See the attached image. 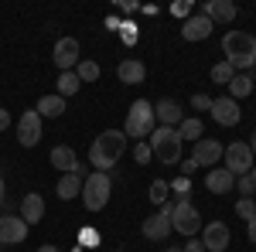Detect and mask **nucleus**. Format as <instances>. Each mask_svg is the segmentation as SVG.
<instances>
[{
  "instance_id": "393cba45",
  "label": "nucleus",
  "mask_w": 256,
  "mask_h": 252,
  "mask_svg": "<svg viewBox=\"0 0 256 252\" xmlns=\"http://www.w3.org/2000/svg\"><path fill=\"white\" fill-rule=\"evenodd\" d=\"M202 133H205V126H202V119L198 116H184L181 123H178V136H181V143L184 140H202Z\"/></svg>"
},
{
  "instance_id": "7ed1b4c3",
  "label": "nucleus",
  "mask_w": 256,
  "mask_h": 252,
  "mask_svg": "<svg viewBox=\"0 0 256 252\" xmlns=\"http://www.w3.org/2000/svg\"><path fill=\"white\" fill-rule=\"evenodd\" d=\"M147 147H150L154 160H160V164H178L181 160V136L171 126H154V133L147 136Z\"/></svg>"
},
{
  "instance_id": "37998d69",
  "label": "nucleus",
  "mask_w": 256,
  "mask_h": 252,
  "mask_svg": "<svg viewBox=\"0 0 256 252\" xmlns=\"http://www.w3.org/2000/svg\"><path fill=\"white\" fill-rule=\"evenodd\" d=\"M250 150H253V157H256V133L250 136Z\"/></svg>"
},
{
  "instance_id": "f3484780",
  "label": "nucleus",
  "mask_w": 256,
  "mask_h": 252,
  "mask_svg": "<svg viewBox=\"0 0 256 252\" xmlns=\"http://www.w3.org/2000/svg\"><path fill=\"white\" fill-rule=\"evenodd\" d=\"M154 119H158L160 126H171V130H178V123L184 119V109L178 106L174 99H160L158 106H154Z\"/></svg>"
},
{
  "instance_id": "c9c22d12",
  "label": "nucleus",
  "mask_w": 256,
  "mask_h": 252,
  "mask_svg": "<svg viewBox=\"0 0 256 252\" xmlns=\"http://www.w3.org/2000/svg\"><path fill=\"white\" fill-rule=\"evenodd\" d=\"M192 109H212V99L205 92H198V96H192Z\"/></svg>"
},
{
  "instance_id": "6ab92c4d",
  "label": "nucleus",
  "mask_w": 256,
  "mask_h": 252,
  "mask_svg": "<svg viewBox=\"0 0 256 252\" xmlns=\"http://www.w3.org/2000/svg\"><path fill=\"white\" fill-rule=\"evenodd\" d=\"M205 188H208L212 194H226V191L236 188V177L229 174L226 167H212V171L205 174Z\"/></svg>"
},
{
  "instance_id": "58836bf2",
  "label": "nucleus",
  "mask_w": 256,
  "mask_h": 252,
  "mask_svg": "<svg viewBox=\"0 0 256 252\" xmlns=\"http://www.w3.org/2000/svg\"><path fill=\"white\" fill-rule=\"evenodd\" d=\"M7 126H10V113H7V109H4V106H0V133H4V130H7Z\"/></svg>"
},
{
  "instance_id": "0eeeda50",
  "label": "nucleus",
  "mask_w": 256,
  "mask_h": 252,
  "mask_svg": "<svg viewBox=\"0 0 256 252\" xmlns=\"http://www.w3.org/2000/svg\"><path fill=\"white\" fill-rule=\"evenodd\" d=\"M171 229L184 239H195V232H202V215L192 201H174L171 208Z\"/></svg>"
},
{
  "instance_id": "49530a36",
  "label": "nucleus",
  "mask_w": 256,
  "mask_h": 252,
  "mask_svg": "<svg viewBox=\"0 0 256 252\" xmlns=\"http://www.w3.org/2000/svg\"><path fill=\"white\" fill-rule=\"evenodd\" d=\"M250 177H253V184H256V164H253V171H250Z\"/></svg>"
},
{
  "instance_id": "ea45409f",
  "label": "nucleus",
  "mask_w": 256,
  "mask_h": 252,
  "mask_svg": "<svg viewBox=\"0 0 256 252\" xmlns=\"http://www.w3.org/2000/svg\"><path fill=\"white\" fill-rule=\"evenodd\" d=\"M120 10H123V14H134V10H137V3H134V0H126V3H120Z\"/></svg>"
},
{
  "instance_id": "c03bdc74",
  "label": "nucleus",
  "mask_w": 256,
  "mask_h": 252,
  "mask_svg": "<svg viewBox=\"0 0 256 252\" xmlns=\"http://www.w3.org/2000/svg\"><path fill=\"white\" fill-rule=\"evenodd\" d=\"M164 252H184V249H181V246H168Z\"/></svg>"
},
{
  "instance_id": "e433bc0d",
  "label": "nucleus",
  "mask_w": 256,
  "mask_h": 252,
  "mask_svg": "<svg viewBox=\"0 0 256 252\" xmlns=\"http://www.w3.org/2000/svg\"><path fill=\"white\" fill-rule=\"evenodd\" d=\"M181 249H184V252H205V246H202V239H188Z\"/></svg>"
},
{
  "instance_id": "a878e982",
  "label": "nucleus",
  "mask_w": 256,
  "mask_h": 252,
  "mask_svg": "<svg viewBox=\"0 0 256 252\" xmlns=\"http://www.w3.org/2000/svg\"><path fill=\"white\" fill-rule=\"evenodd\" d=\"M232 78H236V68H232V65H229L226 58L212 65V82H216V85H229Z\"/></svg>"
},
{
  "instance_id": "79ce46f5",
  "label": "nucleus",
  "mask_w": 256,
  "mask_h": 252,
  "mask_svg": "<svg viewBox=\"0 0 256 252\" xmlns=\"http://www.w3.org/2000/svg\"><path fill=\"white\" fill-rule=\"evenodd\" d=\"M38 252H62V249H58V246H41Z\"/></svg>"
},
{
  "instance_id": "2f4dec72",
  "label": "nucleus",
  "mask_w": 256,
  "mask_h": 252,
  "mask_svg": "<svg viewBox=\"0 0 256 252\" xmlns=\"http://www.w3.org/2000/svg\"><path fill=\"white\" fill-rule=\"evenodd\" d=\"M236 191H242V198H253V194H256L253 177H250V174H246V177H236Z\"/></svg>"
},
{
  "instance_id": "a19ab883",
  "label": "nucleus",
  "mask_w": 256,
  "mask_h": 252,
  "mask_svg": "<svg viewBox=\"0 0 256 252\" xmlns=\"http://www.w3.org/2000/svg\"><path fill=\"white\" fill-rule=\"evenodd\" d=\"M192 171H195V160H184V164H181V174L188 177V174H192Z\"/></svg>"
},
{
  "instance_id": "b1692460",
  "label": "nucleus",
  "mask_w": 256,
  "mask_h": 252,
  "mask_svg": "<svg viewBox=\"0 0 256 252\" xmlns=\"http://www.w3.org/2000/svg\"><path fill=\"white\" fill-rule=\"evenodd\" d=\"M58 198L62 201H72V198H79L82 194V174H62V181H58Z\"/></svg>"
},
{
  "instance_id": "5701e85b",
  "label": "nucleus",
  "mask_w": 256,
  "mask_h": 252,
  "mask_svg": "<svg viewBox=\"0 0 256 252\" xmlns=\"http://www.w3.org/2000/svg\"><path fill=\"white\" fill-rule=\"evenodd\" d=\"M226 89H229V99H236V102H239V99H246L256 89V78H250V72H236V78H232Z\"/></svg>"
},
{
  "instance_id": "f03ea898",
  "label": "nucleus",
  "mask_w": 256,
  "mask_h": 252,
  "mask_svg": "<svg viewBox=\"0 0 256 252\" xmlns=\"http://www.w3.org/2000/svg\"><path fill=\"white\" fill-rule=\"evenodd\" d=\"M222 55L236 72H250L256 65V38L246 31H229L222 38Z\"/></svg>"
},
{
  "instance_id": "dca6fc26",
  "label": "nucleus",
  "mask_w": 256,
  "mask_h": 252,
  "mask_svg": "<svg viewBox=\"0 0 256 252\" xmlns=\"http://www.w3.org/2000/svg\"><path fill=\"white\" fill-rule=\"evenodd\" d=\"M212 27H216V24L205 17V14H192V17L181 24V38L184 41H205L212 34Z\"/></svg>"
},
{
  "instance_id": "6e6552de",
  "label": "nucleus",
  "mask_w": 256,
  "mask_h": 252,
  "mask_svg": "<svg viewBox=\"0 0 256 252\" xmlns=\"http://www.w3.org/2000/svg\"><path fill=\"white\" fill-rule=\"evenodd\" d=\"M171 208H174V205L168 201V205H164V208H160L158 215L144 218V225H140V232H144V239H150V242H164L168 235L174 232V229H171Z\"/></svg>"
},
{
  "instance_id": "c85d7f7f",
  "label": "nucleus",
  "mask_w": 256,
  "mask_h": 252,
  "mask_svg": "<svg viewBox=\"0 0 256 252\" xmlns=\"http://www.w3.org/2000/svg\"><path fill=\"white\" fill-rule=\"evenodd\" d=\"M168 194H171V184L168 181H154L150 184V201L154 205H168Z\"/></svg>"
},
{
  "instance_id": "20e7f679",
  "label": "nucleus",
  "mask_w": 256,
  "mask_h": 252,
  "mask_svg": "<svg viewBox=\"0 0 256 252\" xmlns=\"http://www.w3.org/2000/svg\"><path fill=\"white\" fill-rule=\"evenodd\" d=\"M110 194H113V181L110 174H89L82 181V205L89 208V212H102L106 205H110Z\"/></svg>"
},
{
  "instance_id": "f8f14e48",
  "label": "nucleus",
  "mask_w": 256,
  "mask_h": 252,
  "mask_svg": "<svg viewBox=\"0 0 256 252\" xmlns=\"http://www.w3.org/2000/svg\"><path fill=\"white\" fill-rule=\"evenodd\" d=\"M229 225H222V222H208V225H202V246L205 252H226L229 249Z\"/></svg>"
},
{
  "instance_id": "1a4fd4ad",
  "label": "nucleus",
  "mask_w": 256,
  "mask_h": 252,
  "mask_svg": "<svg viewBox=\"0 0 256 252\" xmlns=\"http://www.w3.org/2000/svg\"><path fill=\"white\" fill-rule=\"evenodd\" d=\"M52 58H55V68H58V72H76V65L82 61L79 41H76V38H58V41H55Z\"/></svg>"
},
{
  "instance_id": "4be33fe9",
  "label": "nucleus",
  "mask_w": 256,
  "mask_h": 252,
  "mask_svg": "<svg viewBox=\"0 0 256 252\" xmlns=\"http://www.w3.org/2000/svg\"><path fill=\"white\" fill-rule=\"evenodd\" d=\"M34 113H38L41 119L48 116V119H58L62 113H65V99L55 92V96H41L38 99V106H34Z\"/></svg>"
},
{
  "instance_id": "9d476101",
  "label": "nucleus",
  "mask_w": 256,
  "mask_h": 252,
  "mask_svg": "<svg viewBox=\"0 0 256 252\" xmlns=\"http://www.w3.org/2000/svg\"><path fill=\"white\" fill-rule=\"evenodd\" d=\"M222 143L212 140V136H202L195 147H192V160H195V167H216L218 160H222Z\"/></svg>"
},
{
  "instance_id": "39448f33",
  "label": "nucleus",
  "mask_w": 256,
  "mask_h": 252,
  "mask_svg": "<svg viewBox=\"0 0 256 252\" xmlns=\"http://www.w3.org/2000/svg\"><path fill=\"white\" fill-rule=\"evenodd\" d=\"M154 102H147V99H137L134 106H130V113H126V126H123V133L126 136H150L154 133Z\"/></svg>"
},
{
  "instance_id": "cd10ccee",
  "label": "nucleus",
  "mask_w": 256,
  "mask_h": 252,
  "mask_svg": "<svg viewBox=\"0 0 256 252\" xmlns=\"http://www.w3.org/2000/svg\"><path fill=\"white\" fill-rule=\"evenodd\" d=\"M76 75H79V82H96L99 78V65L96 61H79V65H76Z\"/></svg>"
},
{
  "instance_id": "a18cd8bd",
  "label": "nucleus",
  "mask_w": 256,
  "mask_h": 252,
  "mask_svg": "<svg viewBox=\"0 0 256 252\" xmlns=\"http://www.w3.org/2000/svg\"><path fill=\"white\" fill-rule=\"evenodd\" d=\"M4 194H7V188H4V177H0V201H4Z\"/></svg>"
},
{
  "instance_id": "72a5a7b5",
  "label": "nucleus",
  "mask_w": 256,
  "mask_h": 252,
  "mask_svg": "<svg viewBox=\"0 0 256 252\" xmlns=\"http://www.w3.org/2000/svg\"><path fill=\"white\" fill-rule=\"evenodd\" d=\"M171 14H174V17H192V3H188V0H178V3H171Z\"/></svg>"
},
{
  "instance_id": "7c9ffc66",
  "label": "nucleus",
  "mask_w": 256,
  "mask_h": 252,
  "mask_svg": "<svg viewBox=\"0 0 256 252\" xmlns=\"http://www.w3.org/2000/svg\"><path fill=\"white\" fill-rule=\"evenodd\" d=\"M188 188H192V184H188V177H178L174 184H171V191H174L178 201H192V198H188Z\"/></svg>"
},
{
  "instance_id": "a211bd4d",
  "label": "nucleus",
  "mask_w": 256,
  "mask_h": 252,
  "mask_svg": "<svg viewBox=\"0 0 256 252\" xmlns=\"http://www.w3.org/2000/svg\"><path fill=\"white\" fill-rule=\"evenodd\" d=\"M20 218L28 222V229H31V225H38L41 218H44V198L34 194V191H28L24 198H20Z\"/></svg>"
},
{
  "instance_id": "2eb2a0df",
  "label": "nucleus",
  "mask_w": 256,
  "mask_h": 252,
  "mask_svg": "<svg viewBox=\"0 0 256 252\" xmlns=\"http://www.w3.org/2000/svg\"><path fill=\"white\" fill-rule=\"evenodd\" d=\"M202 14L212 20V24H229V20H236V3L232 0H205V7H202Z\"/></svg>"
},
{
  "instance_id": "c756f323",
  "label": "nucleus",
  "mask_w": 256,
  "mask_h": 252,
  "mask_svg": "<svg viewBox=\"0 0 256 252\" xmlns=\"http://www.w3.org/2000/svg\"><path fill=\"white\" fill-rule=\"evenodd\" d=\"M236 215L242 218V222H250V218H256V205H253V198H242L236 205Z\"/></svg>"
},
{
  "instance_id": "bb28decb",
  "label": "nucleus",
  "mask_w": 256,
  "mask_h": 252,
  "mask_svg": "<svg viewBox=\"0 0 256 252\" xmlns=\"http://www.w3.org/2000/svg\"><path fill=\"white\" fill-rule=\"evenodd\" d=\"M79 75H76V72H62L58 75V96L62 99H68V96H76V92H79Z\"/></svg>"
},
{
  "instance_id": "f704fd0d",
  "label": "nucleus",
  "mask_w": 256,
  "mask_h": 252,
  "mask_svg": "<svg viewBox=\"0 0 256 252\" xmlns=\"http://www.w3.org/2000/svg\"><path fill=\"white\" fill-rule=\"evenodd\" d=\"M120 31H123V41H126V44H134V41H137V24L123 20V24H120Z\"/></svg>"
},
{
  "instance_id": "f257e3e1",
  "label": "nucleus",
  "mask_w": 256,
  "mask_h": 252,
  "mask_svg": "<svg viewBox=\"0 0 256 252\" xmlns=\"http://www.w3.org/2000/svg\"><path fill=\"white\" fill-rule=\"evenodd\" d=\"M126 150V133L123 130H106V133H99L92 140V147H89V164L96 167L99 174H106V171H113V164H116L120 157Z\"/></svg>"
},
{
  "instance_id": "4468645a",
  "label": "nucleus",
  "mask_w": 256,
  "mask_h": 252,
  "mask_svg": "<svg viewBox=\"0 0 256 252\" xmlns=\"http://www.w3.org/2000/svg\"><path fill=\"white\" fill-rule=\"evenodd\" d=\"M208 113H212V119H216L218 126H236L239 116H242V113H239V102L229 99V96L212 99V109H208Z\"/></svg>"
},
{
  "instance_id": "ddd939ff",
  "label": "nucleus",
  "mask_w": 256,
  "mask_h": 252,
  "mask_svg": "<svg viewBox=\"0 0 256 252\" xmlns=\"http://www.w3.org/2000/svg\"><path fill=\"white\" fill-rule=\"evenodd\" d=\"M18 143L20 147H38L41 143V116L34 109H28V113L18 119Z\"/></svg>"
},
{
  "instance_id": "de8ad7c7",
  "label": "nucleus",
  "mask_w": 256,
  "mask_h": 252,
  "mask_svg": "<svg viewBox=\"0 0 256 252\" xmlns=\"http://www.w3.org/2000/svg\"><path fill=\"white\" fill-rule=\"evenodd\" d=\"M253 205H256V194H253Z\"/></svg>"
},
{
  "instance_id": "aec40b11",
  "label": "nucleus",
  "mask_w": 256,
  "mask_h": 252,
  "mask_svg": "<svg viewBox=\"0 0 256 252\" xmlns=\"http://www.w3.org/2000/svg\"><path fill=\"white\" fill-rule=\"evenodd\" d=\"M48 160L55 164V171H62V174H79V157H76L72 147H55Z\"/></svg>"
},
{
  "instance_id": "412c9836",
  "label": "nucleus",
  "mask_w": 256,
  "mask_h": 252,
  "mask_svg": "<svg viewBox=\"0 0 256 252\" xmlns=\"http://www.w3.org/2000/svg\"><path fill=\"white\" fill-rule=\"evenodd\" d=\"M116 75H120L123 85H140V82L147 78V68H144V61H137V58H123L120 68H116Z\"/></svg>"
},
{
  "instance_id": "473e14b6",
  "label": "nucleus",
  "mask_w": 256,
  "mask_h": 252,
  "mask_svg": "<svg viewBox=\"0 0 256 252\" xmlns=\"http://www.w3.org/2000/svg\"><path fill=\"white\" fill-rule=\"evenodd\" d=\"M134 160H137V164H150V160H154L150 147H147V143H137V147H134Z\"/></svg>"
},
{
  "instance_id": "4c0bfd02",
  "label": "nucleus",
  "mask_w": 256,
  "mask_h": 252,
  "mask_svg": "<svg viewBox=\"0 0 256 252\" xmlns=\"http://www.w3.org/2000/svg\"><path fill=\"white\" fill-rule=\"evenodd\" d=\"M246 239L256 246V218H250V222H246Z\"/></svg>"
},
{
  "instance_id": "423d86ee",
  "label": "nucleus",
  "mask_w": 256,
  "mask_h": 252,
  "mask_svg": "<svg viewBox=\"0 0 256 252\" xmlns=\"http://www.w3.org/2000/svg\"><path fill=\"white\" fill-rule=\"evenodd\" d=\"M222 160H226V171H229L232 177H246L250 171H253V164H256V157H253V150H250L246 140L229 143V147L222 150Z\"/></svg>"
},
{
  "instance_id": "9b49d317",
  "label": "nucleus",
  "mask_w": 256,
  "mask_h": 252,
  "mask_svg": "<svg viewBox=\"0 0 256 252\" xmlns=\"http://www.w3.org/2000/svg\"><path fill=\"white\" fill-rule=\"evenodd\" d=\"M28 239V222L20 215H0V246H20Z\"/></svg>"
}]
</instances>
